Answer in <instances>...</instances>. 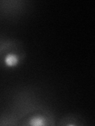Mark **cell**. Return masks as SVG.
Listing matches in <instances>:
<instances>
[{"mask_svg":"<svg viewBox=\"0 0 95 126\" xmlns=\"http://www.w3.org/2000/svg\"><path fill=\"white\" fill-rule=\"evenodd\" d=\"M20 59L18 54L14 53H8L3 58V63L8 68H14L18 65Z\"/></svg>","mask_w":95,"mask_h":126,"instance_id":"cell-1","label":"cell"},{"mask_svg":"<svg viewBox=\"0 0 95 126\" xmlns=\"http://www.w3.org/2000/svg\"><path fill=\"white\" fill-rule=\"evenodd\" d=\"M29 125L33 126H41L45 125V118L41 115H36L30 118Z\"/></svg>","mask_w":95,"mask_h":126,"instance_id":"cell-2","label":"cell"}]
</instances>
